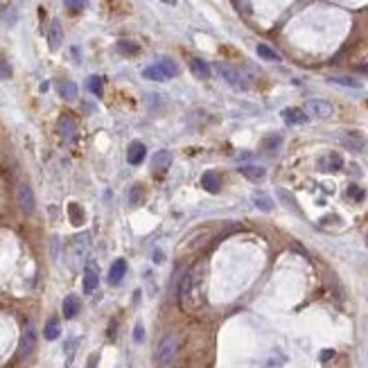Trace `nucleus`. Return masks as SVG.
Instances as JSON below:
<instances>
[{"label":"nucleus","mask_w":368,"mask_h":368,"mask_svg":"<svg viewBox=\"0 0 368 368\" xmlns=\"http://www.w3.org/2000/svg\"><path fill=\"white\" fill-rule=\"evenodd\" d=\"M203 271L201 267L190 269L183 275L181 285H178V305L183 312H197L203 305V289H201Z\"/></svg>","instance_id":"1"},{"label":"nucleus","mask_w":368,"mask_h":368,"mask_svg":"<svg viewBox=\"0 0 368 368\" xmlns=\"http://www.w3.org/2000/svg\"><path fill=\"white\" fill-rule=\"evenodd\" d=\"M178 350V337L174 335V332H169V335H165L161 339V343H158L156 348V361L158 364H169V361L174 359V355H176Z\"/></svg>","instance_id":"2"},{"label":"nucleus","mask_w":368,"mask_h":368,"mask_svg":"<svg viewBox=\"0 0 368 368\" xmlns=\"http://www.w3.org/2000/svg\"><path fill=\"white\" fill-rule=\"evenodd\" d=\"M217 72L221 75V79L228 81V84L235 86V88H246V86H249L246 77L242 75L235 66H231V64H217Z\"/></svg>","instance_id":"3"},{"label":"nucleus","mask_w":368,"mask_h":368,"mask_svg":"<svg viewBox=\"0 0 368 368\" xmlns=\"http://www.w3.org/2000/svg\"><path fill=\"white\" fill-rule=\"evenodd\" d=\"M332 104L326 100H309L307 104H305V113L312 115V118H318V120H326L332 115Z\"/></svg>","instance_id":"4"},{"label":"nucleus","mask_w":368,"mask_h":368,"mask_svg":"<svg viewBox=\"0 0 368 368\" xmlns=\"http://www.w3.org/2000/svg\"><path fill=\"white\" fill-rule=\"evenodd\" d=\"M18 206H21V210L25 212V215L34 212L36 201H34V192H32L30 186H21V188H18Z\"/></svg>","instance_id":"5"},{"label":"nucleus","mask_w":368,"mask_h":368,"mask_svg":"<svg viewBox=\"0 0 368 368\" xmlns=\"http://www.w3.org/2000/svg\"><path fill=\"white\" fill-rule=\"evenodd\" d=\"M61 38H64V30H61V21H59V18H52L50 25H48V43H50L52 50H59Z\"/></svg>","instance_id":"6"},{"label":"nucleus","mask_w":368,"mask_h":368,"mask_svg":"<svg viewBox=\"0 0 368 368\" xmlns=\"http://www.w3.org/2000/svg\"><path fill=\"white\" fill-rule=\"evenodd\" d=\"M34 343H36V330H34V326H27L25 332H23V339H21L18 357H27V355H30V352L34 350Z\"/></svg>","instance_id":"7"},{"label":"nucleus","mask_w":368,"mask_h":368,"mask_svg":"<svg viewBox=\"0 0 368 368\" xmlns=\"http://www.w3.org/2000/svg\"><path fill=\"white\" fill-rule=\"evenodd\" d=\"M145 156H147V147H145L143 143H131L127 149V161L131 163V165H140V163L145 161Z\"/></svg>","instance_id":"8"},{"label":"nucleus","mask_w":368,"mask_h":368,"mask_svg":"<svg viewBox=\"0 0 368 368\" xmlns=\"http://www.w3.org/2000/svg\"><path fill=\"white\" fill-rule=\"evenodd\" d=\"M307 118H309V115L305 113V111L294 109V106H289V109L283 111V120L287 124H305V122H307Z\"/></svg>","instance_id":"9"},{"label":"nucleus","mask_w":368,"mask_h":368,"mask_svg":"<svg viewBox=\"0 0 368 368\" xmlns=\"http://www.w3.org/2000/svg\"><path fill=\"white\" fill-rule=\"evenodd\" d=\"M201 186L206 192H212V195H217V192L221 190V181H219V174L217 172H206L201 176Z\"/></svg>","instance_id":"10"},{"label":"nucleus","mask_w":368,"mask_h":368,"mask_svg":"<svg viewBox=\"0 0 368 368\" xmlns=\"http://www.w3.org/2000/svg\"><path fill=\"white\" fill-rule=\"evenodd\" d=\"M124 273H127V260H115L113 264H111V271H109V283L111 285H120V280L124 278Z\"/></svg>","instance_id":"11"},{"label":"nucleus","mask_w":368,"mask_h":368,"mask_svg":"<svg viewBox=\"0 0 368 368\" xmlns=\"http://www.w3.org/2000/svg\"><path fill=\"white\" fill-rule=\"evenodd\" d=\"M318 167H321L323 172H337V169L343 167V158L339 156V154H328V156H323L321 161H318Z\"/></svg>","instance_id":"12"},{"label":"nucleus","mask_w":368,"mask_h":368,"mask_svg":"<svg viewBox=\"0 0 368 368\" xmlns=\"http://www.w3.org/2000/svg\"><path fill=\"white\" fill-rule=\"evenodd\" d=\"M59 131H61V135H64L66 140H72L77 135V124H75V120H72L70 115H61V120H59Z\"/></svg>","instance_id":"13"},{"label":"nucleus","mask_w":368,"mask_h":368,"mask_svg":"<svg viewBox=\"0 0 368 368\" xmlns=\"http://www.w3.org/2000/svg\"><path fill=\"white\" fill-rule=\"evenodd\" d=\"M190 70H192V75L199 77V79H208V77H210V66H208L203 59H199V57L190 59Z\"/></svg>","instance_id":"14"},{"label":"nucleus","mask_w":368,"mask_h":368,"mask_svg":"<svg viewBox=\"0 0 368 368\" xmlns=\"http://www.w3.org/2000/svg\"><path fill=\"white\" fill-rule=\"evenodd\" d=\"M98 283H100L98 271H95L93 267H86V271H84V292L93 294L95 289H98Z\"/></svg>","instance_id":"15"},{"label":"nucleus","mask_w":368,"mask_h":368,"mask_svg":"<svg viewBox=\"0 0 368 368\" xmlns=\"http://www.w3.org/2000/svg\"><path fill=\"white\" fill-rule=\"evenodd\" d=\"M79 298L75 296V294H70V296H66V301H64V316L66 318H75L77 314H79Z\"/></svg>","instance_id":"16"},{"label":"nucleus","mask_w":368,"mask_h":368,"mask_svg":"<svg viewBox=\"0 0 368 368\" xmlns=\"http://www.w3.org/2000/svg\"><path fill=\"white\" fill-rule=\"evenodd\" d=\"M169 165H172V154H169L167 149H163V152H158L156 156H154L152 167L156 169V172H163V169H167Z\"/></svg>","instance_id":"17"},{"label":"nucleus","mask_w":368,"mask_h":368,"mask_svg":"<svg viewBox=\"0 0 368 368\" xmlns=\"http://www.w3.org/2000/svg\"><path fill=\"white\" fill-rule=\"evenodd\" d=\"M253 203H255V208H258V210H262V212H271V210H273V199H271L269 195H264V192H255V195H253Z\"/></svg>","instance_id":"18"},{"label":"nucleus","mask_w":368,"mask_h":368,"mask_svg":"<svg viewBox=\"0 0 368 368\" xmlns=\"http://www.w3.org/2000/svg\"><path fill=\"white\" fill-rule=\"evenodd\" d=\"M242 174H244L249 181H262L264 176H267V172H264V167H258V165H244L240 169Z\"/></svg>","instance_id":"19"},{"label":"nucleus","mask_w":368,"mask_h":368,"mask_svg":"<svg viewBox=\"0 0 368 368\" xmlns=\"http://www.w3.org/2000/svg\"><path fill=\"white\" fill-rule=\"evenodd\" d=\"M330 81L339 86H346V88H361V81L355 79V77H348V75H335V77H330Z\"/></svg>","instance_id":"20"},{"label":"nucleus","mask_w":368,"mask_h":368,"mask_svg":"<svg viewBox=\"0 0 368 368\" xmlns=\"http://www.w3.org/2000/svg\"><path fill=\"white\" fill-rule=\"evenodd\" d=\"M59 95L68 102H72L77 98V84L75 81H61L59 84Z\"/></svg>","instance_id":"21"},{"label":"nucleus","mask_w":368,"mask_h":368,"mask_svg":"<svg viewBox=\"0 0 368 368\" xmlns=\"http://www.w3.org/2000/svg\"><path fill=\"white\" fill-rule=\"evenodd\" d=\"M143 75L147 77V79H152V81H165V79H167V75L161 70V66H158V64H154V66L145 68Z\"/></svg>","instance_id":"22"},{"label":"nucleus","mask_w":368,"mask_h":368,"mask_svg":"<svg viewBox=\"0 0 368 368\" xmlns=\"http://www.w3.org/2000/svg\"><path fill=\"white\" fill-rule=\"evenodd\" d=\"M156 64L161 66V70L167 75V79H169V77H174V75H178V66H176V61H174V59H167V57H163V59H158Z\"/></svg>","instance_id":"23"},{"label":"nucleus","mask_w":368,"mask_h":368,"mask_svg":"<svg viewBox=\"0 0 368 368\" xmlns=\"http://www.w3.org/2000/svg\"><path fill=\"white\" fill-rule=\"evenodd\" d=\"M341 143L346 145V147H350L352 152H361V147H364V140H361L359 135H355V133H346L341 138Z\"/></svg>","instance_id":"24"},{"label":"nucleus","mask_w":368,"mask_h":368,"mask_svg":"<svg viewBox=\"0 0 368 368\" xmlns=\"http://www.w3.org/2000/svg\"><path fill=\"white\" fill-rule=\"evenodd\" d=\"M59 335H61V328H59V323L52 318V321L45 326V330H43V337H45L48 341H55V339L59 337Z\"/></svg>","instance_id":"25"},{"label":"nucleus","mask_w":368,"mask_h":368,"mask_svg":"<svg viewBox=\"0 0 368 368\" xmlns=\"http://www.w3.org/2000/svg\"><path fill=\"white\" fill-rule=\"evenodd\" d=\"M280 145H283V138H280V135H269V138L262 143V147H264V152L275 154V152H278Z\"/></svg>","instance_id":"26"},{"label":"nucleus","mask_w":368,"mask_h":368,"mask_svg":"<svg viewBox=\"0 0 368 368\" xmlns=\"http://www.w3.org/2000/svg\"><path fill=\"white\" fill-rule=\"evenodd\" d=\"M258 55L262 57V59H267V61H280L278 52H273L269 45H264V43H260V45H258Z\"/></svg>","instance_id":"27"},{"label":"nucleus","mask_w":368,"mask_h":368,"mask_svg":"<svg viewBox=\"0 0 368 368\" xmlns=\"http://www.w3.org/2000/svg\"><path fill=\"white\" fill-rule=\"evenodd\" d=\"M88 90L93 95H98V98H102V77H98V75L88 77Z\"/></svg>","instance_id":"28"},{"label":"nucleus","mask_w":368,"mask_h":368,"mask_svg":"<svg viewBox=\"0 0 368 368\" xmlns=\"http://www.w3.org/2000/svg\"><path fill=\"white\" fill-rule=\"evenodd\" d=\"M70 221L75 226H79L81 221H84V212H81V208L77 206V203H70Z\"/></svg>","instance_id":"29"},{"label":"nucleus","mask_w":368,"mask_h":368,"mask_svg":"<svg viewBox=\"0 0 368 368\" xmlns=\"http://www.w3.org/2000/svg\"><path fill=\"white\" fill-rule=\"evenodd\" d=\"M118 52H122V55H135V52H138V45L131 41H118Z\"/></svg>","instance_id":"30"},{"label":"nucleus","mask_w":368,"mask_h":368,"mask_svg":"<svg viewBox=\"0 0 368 368\" xmlns=\"http://www.w3.org/2000/svg\"><path fill=\"white\" fill-rule=\"evenodd\" d=\"M278 197H280V201H283L285 206H289L294 212H298V206H296V201H294V197L289 195L287 190H278Z\"/></svg>","instance_id":"31"},{"label":"nucleus","mask_w":368,"mask_h":368,"mask_svg":"<svg viewBox=\"0 0 368 368\" xmlns=\"http://www.w3.org/2000/svg\"><path fill=\"white\" fill-rule=\"evenodd\" d=\"M348 197H350L352 201H364V197H366V192L361 190L359 186H350L348 188Z\"/></svg>","instance_id":"32"},{"label":"nucleus","mask_w":368,"mask_h":368,"mask_svg":"<svg viewBox=\"0 0 368 368\" xmlns=\"http://www.w3.org/2000/svg\"><path fill=\"white\" fill-rule=\"evenodd\" d=\"M66 7L70 12H81V9L88 7V0H66Z\"/></svg>","instance_id":"33"},{"label":"nucleus","mask_w":368,"mask_h":368,"mask_svg":"<svg viewBox=\"0 0 368 368\" xmlns=\"http://www.w3.org/2000/svg\"><path fill=\"white\" fill-rule=\"evenodd\" d=\"M133 339H135V341H138V343H140V341H145V328L140 326V323L133 328Z\"/></svg>","instance_id":"34"},{"label":"nucleus","mask_w":368,"mask_h":368,"mask_svg":"<svg viewBox=\"0 0 368 368\" xmlns=\"http://www.w3.org/2000/svg\"><path fill=\"white\" fill-rule=\"evenodd\" d=\"M140 199H143V188H140V186H135L133 190H131V203L135 206V203H138Z\"/></svg>","instance_id":"35"},{"label":"nucleus","mask_w":368,"mask_h":368,"mask_svg":"<svg viewBox=\"0 0 368 368\" xmlns=\"http://www.w3.org/2000/svg\"><path fill=\"white\" fill-rule=\"evenodd\" d=\"M7 77H12V66L0 64V79H7Z\"/></svg>","instance_id":"36"},{"label":"nucleus","mask_w":368,"mask_h":368,"mask_svg":"<svg viewBox=\"0 0 368 368\" xmlns=\"http://www.w3.org/2000/svg\"><path fill=\"white\" fill-rule=\"evenodd\" d=\"M332 355H335L332 350H323V352H321V359H323V361H326V359H332Z\"/></svg>","instance_id":"37"},{"label":"nucleus","mask_w":368,"mask_h":368,"mask_svg":"<svg viewBox=\"0 0 368 368\" xmlns=\"http://www.w3.org/2000/svg\"><path fill=\"white\" fill-rule=\"evenodd\" d=\"M163 3H167V5H176V0H163Z\"/></svg>","instance_id":"38"}]
</instances>
